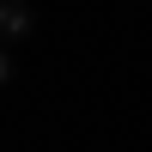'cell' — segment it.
I'll list each match as a JSON object with an SVG mask.
<instances>
[{"instance_id": "2", "label": "cell", "mask_w": 152, "mask_h": 152, "mask_svg": "<svg viewBox=\"0 0 152 152\" xmlns=\"http://www.w3.org/2000/svg\"><path fill=\"white\" fill-rule=\"evenodd\" d=\"M12 73H18V61H12V49H0V85H12Z\"/></svg>"}, {"instance_id": "1", "label": "cell", "mask_w": 152, "mask_h": 152, "mask_svg": "<svg viewBox=\"0 0 152 152\" xmlns=\"http://www.w3.org/2000/svg\"><path fill=\"white\" fill-rule=\"evenodd\" d=\"M37 31V6L31 0H0V49L6 43H24Z\"/></svg>"}]
</instances>
